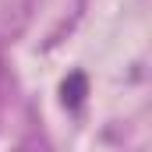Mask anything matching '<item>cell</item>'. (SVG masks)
<instances>
[{
	"label": "cell",
	"mask_w": 152,
	"mask_h": 152,
	"mask_svg": "<svg viewBox=\"0 0 152 152\" xmlns=\"http://www.w3.org/2000/svg\"><path fill=\"white\" fill-rule=\"evenodd\" d=\"M81 99H85V78L71 75L67 81H64V103H67V106H78Z\"/></svg>",
	"instance_id": "1"
}]
</instances>
